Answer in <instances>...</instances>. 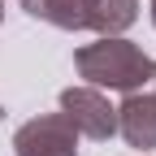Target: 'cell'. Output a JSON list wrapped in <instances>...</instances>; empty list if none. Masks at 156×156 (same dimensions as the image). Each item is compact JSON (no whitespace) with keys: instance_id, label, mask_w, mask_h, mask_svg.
Listing matches in <instances>:
<instances>
[{"instance_id":"6da1fadb","label":"cell","mask_w":156,"mask_h":156,"mask_svg":"<svg viewBox=\"0 0 156 156\" xmlns=\"http://www.w3.org/2000/svg\"><path fill=\"white\" fill-rule=\"evenodd\" d=\"M74 69L87 78V87H108V91H126V95L156 83V61L122 35H100L95 44L78 48Z\"/></svg>"},{"instance_id":"7a4b0ae2","label":"cell","mask_w":156,"mask_h":156,"mask_svg":"<svg viewBox=\"0 0 156 156\" xmlns=\"http://www.w3.org/2000/svg\"><path fill=\"white\" fill-rule=\"evenodd\" d=\"M61 117L95 143L117 134V108L108 104V95L100 87H65L61 91Z\"/></svg>"},{"instance_id":"3957f363","label":"cell","mask_w":156,"mask_h":156,"mask_svg":"<svg viewBox=\"0 0 156 156\" xmlns=\"http://www.w3.org/2000/svg\"><path fill=\"white\" fill-rule=\"evenodd\" d=\"M13 152L17 156H78V130L61 113L30 117L13 134Z\"/></svg>"},{"instance_id":"277c9868","label":"cell","mask_w":156,"mask_h":156,"mask_svg":"<svg viewBox=\"0 0 156 156\" xmlns=\"http://www.w3.org/2000/svg\"><path fill=\"white\" fill-rule=\"evenodd\" d=\"M117 134L139 152L156 147V83L143 91H130L117 104Z\"/></svg>"},{"instance_id":"5b68a950","label":"cell","mask_w":156,"mask_h":156,"mask_svg":"<svg viewBox=\"0 0 156 156\" xmlns=\"http://www.w3.org/2000/svg\"><path fill=\"white\" fill-rule=\"evenodd\" d=\"M139 17V0H87V30L95 35H122Z\"/></svg>"},{"instance_id":"8992f818","label":"cell","mask_w":156,"mask_h":156,"mask_svg":"<svg viewBox=\"0 0 156 156\" xmlns=\"http://www.w3.org/2000/svg\"><path fill=\"white\" fill-rule=\"evenodd\" d=\"M30 17L61 30H87V0H17Z\"/></svg>"},{"instance_id":"52a82bcc","label":"cell","mask_w":156,"mask_h":156,"mask_svg":"<svg viewBox=\"0 0 156 156\" xmlns=\"http://www.w3.org/2000/svg\"><path fill=\"white\" fill-rule=\"evenodd\" d=\"M152 26H156V0H152Z\"/></svg>"},{"instance_id":"ba28073f","label":"cell","mask_w":156,"mask_h":156,"mask_svg":"<svg viewBox=\"0 0 156 156\" xmlns=\"http://www.w3.org/2000/svg\"><path fill=\"white\" fill-rule=\"evenodd\" d=\"M0 17H5V5H0Z\"/></svg>"}]
</instances>
